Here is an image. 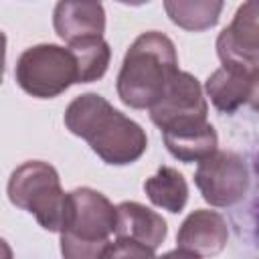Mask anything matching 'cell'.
Here are the masks:
<instances>
[{"instance_id": "cell-1", "label": "cell", "mask_w": 259, "mask_h": 259, "mask_svg": "<svg viewBox=\"0 0 259 259\" xmlns=\"http://www.w3.org/2000/svg\"><path fill=\"white\" fill-rule=\"evenodd\" d=\"M67 130L85 140L91 150L111 166H127L140 160L148 148L144 127L117 111L105 97L83 93L65 109Z\"/></svg>"}, {"instance_id": "cell-2", "label": "cell", "mask_w": 259, "mask_h": 259, "mask_svg": "<svg viewBox=\"0 0 259 259\" xmlns=\"http://www.w3.org/2000/svg\"><path fill=\"white\" fill-rule=\"evenodd\" d=\"M174 42L158 30L142 32L127 49L117 73V95L132 109H152L178 73Z\"/></svg>"}, {"instance_id": "cell-3", "label": "cell", "mask_w": 259, "mask_h": 259, "mask_svg": "<svg viewBox=\"0 0 259 259\" xmlns=\"http://www.w3.org/2000/svg\"><path fill=\"white\" fill-rule=\"evenodd\" d=\"M115 231V206L89 186L67 192L65 219L61 227L63 259H101Z\"/></svg>"}, {"instance_id": "cell-4", "label": "cell", "mask_w": 259, "mask_h": 259, "mask_svg": "<svg viewBox=\"0 0 259 259\" xmlns=\"http://www.w3.org/2000/svg\"><path fill=\"white\" fill-rule=\"evenodd\" d=\"M8 198L14 206L34 214L38 225L51 233H59L65 219L67 192L55 166L42 160L20 164L8 178Z\"/></svg>"}, {"instance_id": "cell-5", "label": "cell", "mask_w": 259, "mask_h": 259, "mask_svg": "<svg viewBox=\"0 0 259 259\" xmlns=\"http://www.w3.org/2000/svg\"><path fill=\"white\" fill-rule=\"evenodd\" d=\"M14 79L24 93L38 99H53L79 83V71L69 49L42 42L20 53Z\"/></svg>"}, {"instance_id": "cell-6", "label": "cell", "mask_w": 259, "mask_h": 259, "mask_svg": "<svg viewBox=\"0 0 259 259\" xmlns=\"http://www.w3.org/2000/svg\"><path fill=\"white\" fill-rule=\"evenodd\" d=\"M249 168L245 160L227 150H217L208 158L198 162L194 172V184L202 198L217 208H227L245 198L249 190Z\"/></svg>"}, {"instance_id": "cell-7", "label": "cell", "mask_w": 259, "mask_h": 259, "mask_svg": "<svg viewBox=\"0 0 259 259\" xmlns=\"http://www.w3.org/2000/svg\"><path fill=\"white\" fill-rule=\"evenodd\" d=\"M217 55L223 67L259 73V24L257 2L241 4L227 28L217 36Z\"/></svg>"}, {"instance_id": "cell-8", "label": "cell", "mask_w": 259, "mask_h": 259, "mask_svg": "<svg viewBox=\"0 0 259 259\" xmlns=\"http://www.w3.org/2000/svg\"><path fill=\"white\" fill-rule=\"evenodd\" d=\"M208 103L202 95L198 79L186 71H178L168 83L160 101L150 109V119L164 130L180 119H206Z\"/></svg>"}, {"instance_id": "cell-9", "label": "cell", "mask_w": 259, "mask_h": 259, "mask_svg": "<svg viewBox=\"0 0 259 259\" xmlns=\"http://www.w3.org/2000/svg\"><path fill=\"white\" fill-rule=\"evenodd\" d=\"M229 227L223 214L208 208L192 210L180 225L176 243L178 249L196 253L198 257H214L227 247Z\"/></svg>"}, {"instance_id": "cell-10", "label": "cell", "mask_w": 259, "mask_h": 259, "mask_svg": "<svg viewBox=\"0 0 259 259\" xmlns=\"http://www.w3.org/2000/svg\"><path fill=\"white\" fill-rule=\"evenodd\" d=\"M160 132L168 152L184 164L208 158L219 146L217 130L206 119H180Z\"/></svg>"}, {"instance_id": "cell-11", "label": "cell", "mask_w": 259, "mask_h": 259, "mask_svg": "<svg viewBox=\"0 0 259 259\" xmlns=\"http://www.w3.org/2000/svg\"><path fill=\"white\" fill-rule=\"evenodd\" d=\"M259 73L219 67L204 83V91L221 113H235L243 105H255Z\"/></svg>"}, {"instance_id": "cell-12", "label": "cell", "mask_w": 259, "mask_h": 259, "mask_svg": "<svg viewBox=\"0 0 259 259\" xmlns=\"http://www.w3.org/2000/svg\"><path fill=\"white\" fill-rule=\"evenodd\" d=\"M115 239H127L136 241L152 251H156L166 235L168 227L162 214L148 208L146 204H140L136 200H123L115 206Z\"/></svg>"}, {"instance_id": "cell-13", "label": "cell", "mask_w": 259, "mask_h": 259, "mask_svg": "<svg viewBox=\"0 0 259 259\" xmlns=\"http://www.w3.org/2000/svg\"><path fill=\"white\" fill-rule=\"evenodd\" d=\"M53 26L67 45L99 38L105 30V10L99 2H57L53 10Z\"/></svg>"}, {"instance_id": "cell-14", "label": "cell", "mask_w": 259, "mask_h": 259, "mask_svg": "<svg viewBox=\"0 0 259 259\" xmlns=\"http://www.w3.org/2000/svg\"><path fill=\"white\" fill-rule=\"evenodd\" d=\"M144 190L154 206L174 214L180 212L188 200L186 178L172 166H160L158 172L144 182Z\"/></svg>"}, {"instance_id": "cell-15", "label": "cell", "mask_w": 259, "mask_h": 259, "mask_svg": "<svg viewBox=\"0 0 259 259\" xmlns=\"http://www.w3.org/2000/svg\"><path fill=\"white\" fill-rule=\"evenodd\" d=\"M164 10L168 18L190 32L212 28L219 22L223 2L221 0H166Z\"/></svg>"}, {"instance_id": "cell-16", "label": "cell", "mask_w": 259, "mask_h": 259, "mask_svg": "<svg viewBox=\"0 0 259 259\" xmlns=\"http://www.w3.org/2000/svg\"><path fill=\"white\" fill-rule=\"evenodd\" d=\"M67 49L75 57L77 71H79V83L99 81L107 73L109 61H111V49L103 36L85 38V40L69 45Z\"/></svg>"}, {"instance_id": "cell-17", "label": "cell", "mask_w": 259, "mask_h": 259, "mask_svg": "<svg viewBox=\"0 0 259 259\" xmlns=\"http://www.w3.org/2000/svg\"><path fill=\"white\" fill-rule=\"evenodd\" d=\"M101 259H156L154 251L127 239H115L109 241V245L103 249Z\"/></svg>"}, {"instance_id": "cell-18", "label": "cell", "mask_w": 259, "mask_h": 259, "mask_svg": "<svg viewBox=\"0 0 259 259\" xmlns=\"http://www.w3.org/2000/svg\"><path fill=\"white\" fill-rule=\"evenodd\" d=\"M156 259H202V257H198L196 253H190V251H184V249H172V251H168V253H164L162 257H156Z\"/></svg>"}, {"instance_id": "cell-19", "label": "cell", "mask_w": 259, "mask_h": 259, "mask_svg": "<svg viewBox=\"0 0 259 259\" xmlns=\"http://www.w3.org/2000/svg\"><path fill=\"white\" fill-rule=\"evenodd\" d=\"M4 65H6V34L0 30V85L4 79Z\"/></svg>"}, {"instance_id": "cell-20", "label": "cell", "mask_w": 259, "mask_h": 259, "mask_svg": "<svg viewBox=\"0 0 259 259\" xmlns=\"http://www.w3.org/2000/svg\"><path fill=\"white\" fill-rule=\"evenodd\" d=\"M0 259H14V255H12V249H10V245L0 237Z\"/></svg>"}]
</instances>
